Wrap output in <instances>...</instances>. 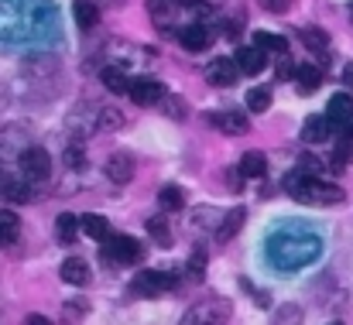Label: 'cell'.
I'll return each instance as SVG.
<instances>
[{"label": "cell", "mask_w": 353, "mask_h": 325, "mask_svg": "<svg viewBox=\"0 0 353 325\" xmlns=\"http://www.w3.org/2000/svg\"><path fill=\"white\" fill-rule=\"evenodd\" d=\"M319 253H323V240L309 229H281L268 240V264H274L285 274L302 271Z\"/></svg>", "instance_id": "cell-1"}, {"label": "cell", "mask_w": 353, "mask_h": 325, "mask_svg": "<svg viewBox=\"0 0 353 325\" xmlns=\"http://www.w3.org/2000/svg\"><path fill=\"white\" fill-rule=\"evenodd\" d=\"M288 196L302 206H340L347 196L340 185H330V182H319L316 175H305V171H292L288 182H285Z\"/></svg>", "instance_id": "cell-2"}, {"label": "cell", "mask_w": 353, "mask_h": 325, "mask_svg": "<svg viewBox=\"0 0 353 325\" xmlns=\"http://www.w3.org/2000/svg\"><path fill=\"white\" fill-rule=\"evenodd\" d=\"M227 319H230V302L227 298H206V302H196L182 315V325H223Z\"/></svg>", "instance_id": "cell-3"}, {"label": "cell", "mask_w": 353, "mask_h": 325, "mask_svg": "<svg viewBox=\"0 0 353 325\" xmlns=\"http://www.w3.org/2000/svg\"><path fill=\"white\" fill-rule=\"evenodd\" d=\"M17 165H21V175L28 182H45L52 175V154L45 147H24L21 158H17Z\"/></svg>", "instance_id": "cell-4"}, {"label": "cell", "mask_w": 353, "mask_h": 325, "mask_svg": "<svg viewBox=\"0 0 353 325\" xmlns=\"http://www.w3.org/2000/svg\"><path fill=\"white\" fill-rule=\"evenodd\" d=\"M141 257L144 250L134 236H110L103 247V264H137Z\"/></svg>", "instance_id": "cell-5"}, {"label": "cell", "mask_w": 353, "mask_h": 325, "mask_svg": "<svg viewBox=\"0 0 353 325\" xmlns=\"http://www.w3.org/2000/svg\"><path fill=\"white\" fill-rule=\"evenodd\" d=\"M134 103H141V107H154V103H161L165 100V90H161V83L158 79H151V76H137V79H130V93H127Z\"/></svg>", "instance_id": "cell-6"}, {"label": "cell", "mask_w": 353, "mask_h": 325, "mask_svg": "<svg viewBox=\"0 0 353 325\" xmlns=\"http://www.w3.org/2000/svg\"><path fill=\"white\" fill-rule=\"evenodd\" d=\"M175 288V277L172 274H161V271H144L134 277V291L144 295V298H154V295H165Z\"/></svg>", "instance_id": "cell-7"}, {"label": "cell", "mask_w": 353, "mask_h": 325, "mask_svg": "<svg viewBox=\"0 0 353 325\" xmlns=\"http://www.w3.org/2000/svg\"><path fill=\"white\" fill-rule=\"evenodd\" d=\"M179 45H182L185 52H206V48L213 45V31H210L206 24L192 21V24L179 28Z\"/></svg>", "instance_id": "cell-8"}, {"label": "cell", "mask_w": 353, "mask_h": 325, "mask_svg": "<svg viewBox=\"0 0 353 325\" xmlns=\"http://www.w3.org/2000/svg\"><path fill=\"white\" fill-rule=\"evenodd\" d=\"M326 109H330L326 116H330L333 130H343V134H347V130L353 127V100L347 96V93H336V96L330 100V107Z\"/></svg>", "instance_id": "cell-9"}, {"label": "cell", "mask_w": 353, "mask_h": 325, "mask_svg": "<svg viewBox=\"0 0 353 325\" xmlns=\"http://www.w3.org/2000/svg\"><path fill=\"white\" fill-rule=\"evenodd\" d=\"M206 79L213 83V86H234L236 79H240V65H236V59H216V62H210V69H206Z\"/></svg>", "instance_id": "cell-10"}, {"label": "cell", "mask_w": 353, "mask_h": 325, "mask_svg": "<svg viewBox=\"0 0 353 325\" xmlns=\"http://www.w3.org/2000/svg\"><path fill=\"white\" fill-rule=\"evenodd\" d=\"M107 178L117 182V185H127L134 178V158L127 151H117V154L107 158Z\"/></svg>", "instance_id": "cell-11"}, {"label": "cell", "mask_w": 353, "mask_h": 325, "mask_svg": "<svg viewBox=\"0 0 353 325\" xmlns=\"http://www.w3.org/2000/svg\"><path fill=\"white\" fill-rule=\"evenodd\" d=\"M236 65H240V72L243 76H257V72H264V65H268V52H261L257 45H250V48H236Z\"/></svg>", "instance_id": "cell-12"}, {"label": "cell", "mask_w": 353, "mask_h": 325, "mask_svg": "<svg viewBox=\"0 0 353 325\" xmlns=\"http://www.w3.org/2000/svg\"><path fill=\"white\" fill-rule=\"evenodd\" d=\"M210 123L213 127H220L223 134H247V127H250V120H247V113L243 109H223V113H216V116H210Z\"/></svg>", "instance_id": "cell-13"}, {"label": "cell", "mask_w": 353, "mask_h": 325, "mask_svg": "<svg viewBox=\"0 0 353 325\" xmlns=\"http://www.w3.org/2000/svg\"><path fill=\"white\" fill-rule=\"evenodd\" d=\"M62 281L72 284V288H86V284H90V264H86L83 257H69V260L62 264Z\"/></svg>", "instance_id": "cell-14"}, {"label": "cell", "mask_w": 353, "mask_h": 325, "mask_svg": "<svg viewBox=\"0 0 353 325\" xmlns=\"http://www.w3.org/2000/svg\"><path fill=\"white\" fill-rule=\"evenodd\" d=\"M330 134H333L330 116H309L302 123V140H309V144H323V140H330Z\"/></svg>", "instance_id": "cell-15"}, {"label": "cell", "mask_w": 353, "mask_h": 325, "mask_svg": "<svg viewBox=\"0 0 353 325\" xmlns=\"http://www.w3.org/2000/svg\"><path fill=\"white\" fill-rule=\"evenodd\" d=\"M243 219H247V209H243V206H236V209H230V213L223 216V222H220V229H216V243H230V240H234L236 233H240Z\"/></svg>", "instance_id": "cell-16"}, {"label": "cell", "mask_w": 353, "mask_h": 325, "mask_svg": "<svg viewBox=\"0 0 353 325\" xmlns=\"http://www.w3.org/2000/svg\"><path fill=\"white\" fill-rule=\"evenodd\" d=\"M319 83H323V72H319L316 65H299V69H295V90H299L302 96H312V93L319 90Z\"/></svg>", "instance_id": "cell-17"}, {"label": "cell", "mask_w": 353, "mask_h": 325, "mask_svg": "<svg viewBox=\"0 0 353 325\" xmlns=\"http://www.w3.org/2000/svg\"><path fill=\"white\" fill-rule=\"evenodd\" d=\"M79 229H83L90 240H97V243H107V240H110V226H107V219L97 216V213L79 216Z\"/></svg>", "instance_id": "cell-18"}, {"label": "cell", "mask_w": 353, "mask_h": 325, "mask_svg": "<svg viewBox=\"0 0 353 325\" xmlns=\"http://www.w3.org/2000/svg\"><path fill=\"white\" fill-rule=\"evenodd\" d=\"M72 14H76V21H79L83 31H93V28L100 24V7H97L93 0H76V3H72Z\"/></svg>", "instance_id": "cell-19"}, {"label": "cell", "mask_w": 353, "mask_h": 325, "mask_svg": "<svg viewBox=\"0 0 353 325\" xmlns=\"http://www.w3.org/2000/svg\"><path fill=\"white\" fill-rule=\"evenodd\" d=\"M100 83H103L110 93H130V79L123 76V69H120V65H107V69H100Z\"/></svg>", "instance_id": "cell-20"}, {"label": "cell", "mask_w": 353, "mask_h": 325, "mask_svg": "<svg viewBox=\"0 0 353 325\" xmlns=\"http://www.w3.org/2000/svg\"><path fill=\"white\" fill-rule=\"evenodd\" d=\"M299 38H302V45H305L309 52H316V55L330 52V34H326L323 28H302Z\"/></svg>", "instance_id": "cell-21"}, {"label": "cell", "mask_w": 353, "mask_h": 325, "mask_svg": "<svg viewBox=\"0 0 353 325\" xmlns=\"http://www.w3.org/2000/svg\"><path fill=\"white\" fill-rule=\"evenodd\" d=\"M268 171V158L261 154V151H247L243 158H240V175H247V178H261Z\"/></svg>", "instance_id": "cell-22"}, {"label": "cell", "mask_w": 353, "mask_h": 325, "mask_svg": "<svg viewBox=\"0 0 353 325\" xmlns=\"http://www.w3.org/2000/svg\"><path fill=\"white\" fill-rule=\"evenodd\" d=\"M3 196H7L10 202H31V199H34L28 178H7V182H3Z\"/></svg>", "instance_id": "cell-23"}, {"label": "cell", "mask_w": 353, "mask_h": 325, "mask_svg": "<svg viewBox=\"0 0 353 325\" xmlns=\"http://www.w3.org/2000/svg\"><path fill=\"white\" fill-rule=\"evenodd\" d=\"M254 45H257L261 52H268V55H285V52H288V41H285L281 34H268V31H257V34H254Z\"/></svg>", "instance_id": "cell-24"}, {"label": "cell", "mask_w": 353, "mask_h": 325, "mask_svg": "<svg viewBox=\"0 0 353 325\" xmlns=\"http://www.w3.org/2000/svg\"><path fill=\"white\" fill-rule=\"evenodd\" d=\"M302 305H295V302H285L278 312H274V319H271V325H302Z\"/></svg>", "instance_id": "cell-25"}, {"label": "cell", "mask_w": 353, "mask_h": 325, "mask_svg": "<svg viewBox=\"0 0 353 325\" xmlns=\"http://www.w3.org/2000/svg\"><path fill=\"white\" fill-rule=\"evenodd\" d=\"M0 240H3V247H14L17 243V233H21V222H17V216L10 213V209H3L0 213Z\"/></svg>", "instance_id": "cell-26"}, {"label": "cell", "mask_w": 353, "mask_h": 325, "mask_svg": "<svg viewBox=\"0 0 353 325\" xmlns=\"http://www.w3.org/2000/svg\"><path fill=\"white\" fill-rule=\"evenodd\" d=\"M192 219H196V226L199 229H220V222H223V216L216 213V209H210V206H199V209H192Z\"/></svg>", "instance_id": "cell-27"}, {"label": "cell", "mask_w": 353, "mask_h": 325, "mask_svg": "<svg viewBox=\"0 0 353 325\" xmlns=\"http://www.w3.org/2000/svg\"><path fill=\"white\" fill-rule=\"evenodd\" d=\"M158 202H161V209H168V213H175V209H182V206H185V199H182V189H179V185H165V189L158 192Z\"/></svg>", "instance_id": "cell-28"}, {"label": "cell", "mask_w": 353, "mask_h": 325, "mask_svg": "<svg viewBox=\"0 0 353 325\" xmlns=\"http://www.w3.org/2000/svg\"><path fill=\"white\" fill-rule=\"evenodd\" d=\"M185 271H189V281H203V277H206V250H203V247H196V250L189 253Z\"/></svg>", "instance_id": "cell-29"}, {"label": "cell", "mask_w": 353, "mask_h": 325, "mask_svg": "<svg viewBox=\"0 0 353 325\" xmlns=\"http://www.w3.org/2000/svg\"><path fill=\"white\" fill-rule=\"evenodd\" d=\"M123 127V116H120V109L107 107L100 109V116H97V134H107V130H120Z\"/></svg>", "instance_id": "cell-30"}, {"label": "cell", "mask_w": 353, "mask_h": 325, "mask_svg": "<svg viewBox=\"0 0 353 325\" xmlns=\"http://www.w3.org/2000/svg\"><path fill=\"white\" fill-rule=\"evenodd\" d=\"M172 14H175V7H172L168 0H151V21L158 24V31H165V28H168Z\"/></svg>", "instance_id": "cell-31"}, {"label": "cell", "mask_w": 353, "mask_h": 325, "mask_svg": "<svg viewBox=\"0 0 353 325\" xmlns=\"http://www.w3.org/2000/svg\"><path fill=\"white\" fill-rule=\"evenodd\" d=\"M55 229H59V240L62 243H72L76 240V229H79V216H59V222H55Z\"/></svg>", "instance_id": "cell-32"}, {"label": "cell", "mask_w": 353, "mask_h": 325, "mask_svg": "<svg viewBox=\"0 0 353 325\" xmlns=\"http://www.w3.org/2000/svg\"><path fill=\"white\" fill-rule=\"evenodd\" d=\"M243 107L254 109V113H264V109L271 107V96H268V90H247V100H243Z\"/></svg>", "instance_id": "cell-33"}, {"label": "cell", "mask_w": 353, "mask_h": 325, "mask_svg": "<svg viewBox=\"0 0 353 325\" xmlns=\"http://www.w3.org/2000/svg\"><path fill=\"white\" fill-rule=\"evenodd\" d=\"M148 233H151L158 243H168V240H172V229H168V219L165 216H151L148 219Z\"/></svg>", "instance_id": "cell-34"}, {"label": "cell", "mask_w": 353, "mask_h": 325, "mask_svg": "<svg viewBox=\"0 0 353 325\" xmlns=\"http://www.w3.org/2000/svg\"><path fill=\"white\" fill-rule=\"evenodd\" d=\"M161 107H165V113H168L172 120H185V103H182L179 96H168V93H165Z\"/></svg>", "instance_id": "cell-35"}, {"label": "cell", "mask_w": 353, "mask_h": 325, "mask_svg": "<svg viewBox=\"0 0 353 325\" xmlns=\"http://www.w3.org/2000/svg\"><path fill=\"white\" fill-rule=\"evenodd\" d=\"M179 7H182L185 14H199V17H210V14H213V7L203 3V0H179Z\"/></svg>", "instance_id": "cell-36"}, {"label": "cell", "mask_w": 353, "mask_h": 325, "mask_svg": "<svg viewBox=\"0 0 353 325\" xmlns=\"http://www.w3.org/2000/svg\"><path fill=\"white\" fill-rule=\"evenodd\" d=\"M86 312H90V305H86V302H65V322L69 325L79 322Z\"/></svg>", "instance_id": "cell-37"}, {"label": "cell", "mask_w": 353, "mask_h": 325, "mask_svg": "<svg viewBox=\"0 0 353 325\" xmlns=\"http://www.w3.org/2000/svg\"><path fill=\"white\" fill-rule=\"evenodd\" d=\"M65 161H69V168H72V171H79V168H86V154H83V151H79L76 144H72V147L65 151Z\"/></svg>", "instance_id": "cell-38"}, {"label": "cell", "mask_w": 353, "mask_h": 325, "mask_svg": "<svg viewBox=\"0 0 353 325\" xmlns=\"http://www.w3.org/2000/svg\"><path fill=\"white\" fill-rule=\"evenodd\" d=\"M319 168H323V161H319V158H312V154H302V161H299V171H305V175H319Z\"/></svg>", "instance_id": "cell-39"}, {"label": "cell", "mask_w": 353, "mask_h": 325, "mask_svg": "<svg viewBox=\"0 0 353 325\" xmlns=\"http://www.w3.org/2000/svg\"><path fill=\"white\" fill-rule=\"evenodd\" d=\"M347 161H350V140H343V144L333 151V165H336V168H347Z\"/></svg>", "instance_id": "cell-40"}, {"label": "cell", "mask_w": 353, "mask_h": 325, "mask_svg": "<svg viewBox=\"0 0 353 325\" xmlns=\"http://www.w3.org/2000/svg\"><path fill=\"white\" fill-rule=\"evenodd\" d=\"M261 7H264L268 14H285V10L292 7V0H261Z\"/></svg>", "instance_id": "cell-41"}, {"label": "cell", "mask_w": 353, "mask_h": 325, "mask_svg": "<svg viewBox=\"0 0 353 325\" xmlns=\"http://www.w3.org/2000/svg\"><path fill=\"white\" fill-rule=\"evenodd\" d=\"M240 288H243V291H250V295H254V298H257V305H271V298H268V295H264V291H257V288H254V284H250V281H240Z\"/></svg>", "instance_id": "cell-42"}, {"label": "cell", "mask_w": 353, "mask_h": 325, "mask_svg": "<svg viewBox=\"0 0 353 325\" xmlns=\"http://www.w3.org/2000/svg\"><path fill=\"white\" fill-rule=\"evenodd\" d=\"M24 325H52L45 315H24Z\"/></svg>", "instance_id": "cell-43"}, {"label": "cell", "mask_w": 353, "mask_h": 325, "mask_svg": "<svg viewBox=\"0 0 353 325\" xmlns=\"http://www.w3.org/2000/svg\"><path fill=\"white\" fill-rule=\"evenodd\" d=\"M347 83L353 86V65H347Z\"/></svg>", "instance_id": "cell-44"}, {"label": "cell", "mask_w": 353, "mask_h": 325, "mask_svg": "<svg viewBox=\"0 0 353 325\" xmlns=\"http://www.w3.org/2000/svg\"><path fill=\"white\" fill-rule=\"evenodd\" d=\"M93 3H97V7H100V3H107V0H93Z\"/></svg>", "instance_id": "cell-45"}, {"label": "cell", "mask_w": 353, "mask_h": 325, "mask_svg": "<svg viewBox=\"0 0 353 325\" xmlns=\"http://www.w3.org/2000/svg\"><path fill=\"white\" fill-rule=\"evenodd\" d=\"M330 325H343V322H330Z\"/></svg>", "instance_id": "cell-46"}]
</instances>
